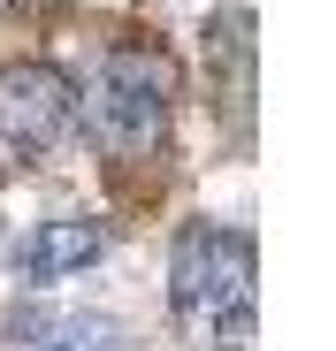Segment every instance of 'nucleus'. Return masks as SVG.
Masks as SVG:
<instances>
[{"instance_id":"obj_1","label":"nucleus","mask_w":336,"mask_h":351,"mask_svg":"<svg viewBox=\"0 0 336 351\" xmlns=\"http://www.w3.org/2000/svg\"><path fill=\"white\" fill-rule=\"evenodd\" d=\"M77 123H84L92 153H115V160L153 153L176 123V62L145 38L99 46L77 77Z\"/></svg>"},{"instance_id":"obj_2","label":"nucleus","mask_w":336,"mask_h":351,"mask_svg":"<svg viewBox=\"0 0 336 351\" xmlns=\"http://www.w3.org/2000/svg\"><path fill=\"white\" fill-rule=\"evenodd\" d=\"M252 282H260V252L237 221H214V214H191L168 245V298H176L184 321L199 328H237L252 321Z\"/></svg>"},{"instance_id":"obj_3","label":"nucleus","mask_w":336,"mask_h":351,"mask_svg":"<svg viewBox=\"0 0 336 351\" xmlns=\"http://www.w3.org/2000/svg\"><path fill=\"white\" fill-rule=\"evenodd\" d=\"M77 130V84L53 62H0V160H46Z\"/></svg>"},{"instance_id":"obj_4","label":"nucleus","mask_w":336,"mask_h":351,"mask_svg":"<svg viewBox=\"0 0 336 351\" xmlns=\"http://www.w3.org/2000/svg\"><path fill=\"white\" fill-rule=\"evenodd\" d=\"M107 245H115V229H107V221H92V214H53V221H38V229L16 237L8 275H16L23 290H46V282H69V275L99 267Z\"/></svg>"},{"instance_id":"obj_5","label":"nucleus","mask_w":336,"mask_h":351,"mask_svg":"<svg viewBox=\"0 0 336 351\" xmlns=\"http://www.w3.org/2000/svg\"><path fill=\"white\" fill-rule=\"evenodd\" d=\"M260 46H252V8L230 0V8L206 16V92H214V114H230V130L245 138L252 130V99H260Z\"/></svg>"},{"instance_id":"obj_6","label":"nucleus","mask_w":336,"mask_h":351,"mask_svg":"<svg viewBox=\"0 0 336 351\" xmlns=\"http://www.w3.org/2000/svg\"><path fill=\"white\" fill-rule=\"evenodd\" d=\"M0 351H130V328L107 321V313L23 298V306L0 313Z\"/></svg>"},{"instance_id":"obj_7","label":"nucleus","mask_w":336,"mask_h":351,"mask_svg":"<svg viewBox=\"0 0 336 351\" xmlns=\"http://www.w3.org/2000/svg\"><path fill=\"white\" fill-rule=\"evenodd\" d=\"M8 8H16V0H0V16H8Z\"/></svg>"}]
</instances>
